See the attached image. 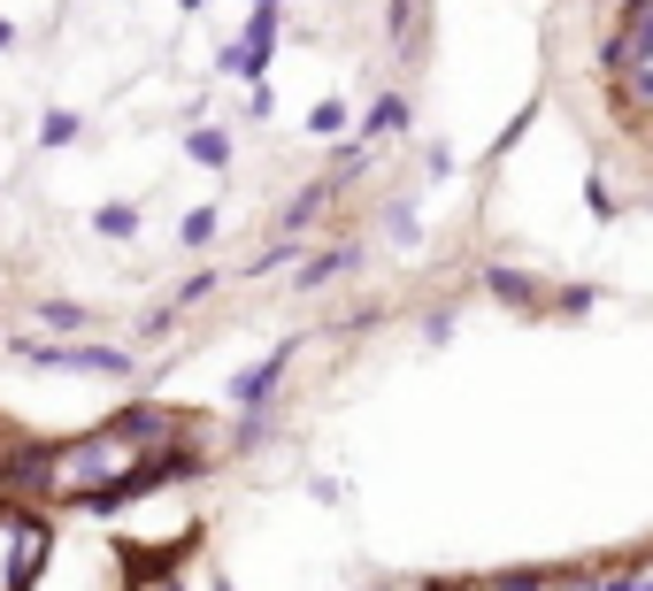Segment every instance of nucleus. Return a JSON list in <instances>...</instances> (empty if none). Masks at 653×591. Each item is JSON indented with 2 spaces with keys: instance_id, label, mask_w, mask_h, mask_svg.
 Segmentation results:
<instances>
[{
  "instance_id": "f257e3e1",
  "label": "nucleus",
  "mask_w": 653,
  "mask_h": 591,
  "mask_svg": "<svg viewBox=\"0 0 653 591\" xmlns=\"http://www.w3.org/2000/svg\"><path fill=\"white\" fill-rule=\"evenodd\" d=\"M423 46L431 0H0V353L208 346L346 262Z\"/></svg>"
}]
</instances>
